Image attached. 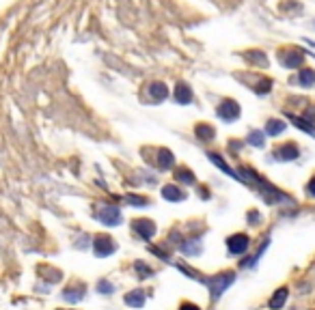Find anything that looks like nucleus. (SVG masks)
Wrapping results in <instances>:
<instances>
[{
	"mask_svg": "<svg viewBox=\"0 0 315 310\" xmlns=\"http://www.w3.org/2000/svg\"><path fill=\"white\" fill-rule=\"evenodd\" d=\"M233 282H236V271H220V273H216V276H212L210 280H205V285H208L210 297L216 302V299L222 297V293L233 285Z\"/></svg>",
	"mask_w": 315,
	"mask_h": 310,
	"instance_id": "1",
	"label": "nucleus"
},
{
	"mask_svg": "<svg viewBox=\"0 0 315 310\" xmlns=\"http://www.w3.org/2000/svg\"><path fill=\"white\" fill-rule=\"evenodd\" d=\"M95 218L106 226H119L121 224V211L114 205H97Z\"/></svg>",
	"mask_w": 315,
	"mask_h": 310,
	"instance_id": "2",
	"label": "nucleus"
},
{
	"mask_svg": "<svg viewBox=\"0 0 315 310\" xmlns=\"http://www.w3.org/2000/svg\"><path fill=\"white\" fill-rule=\"evenodd\" d=\"M93 252H95V257L106 259V257H110V254L117 252V243H114L112 237L100 235V237H95V241H93Z\"/></svg>",
	"mask_w": 315,
	"mask_h": 310,
	"instance_id": "3",
	"label": "nucleus"
},
{
	"mask_svg": "<svg viewBox=\"0 0 315 310\" xmlns=\"http://www.w3.org/2000/svg\"><path fill=\"white\" fill-rule=\"evenodd\" d=\"M216 114H218L222 121L233 123V121H238L240 118V106H238V102H233V99H224V102L218 106Z\"/></svg>",
	"mask_w": 315,
	"mask_h": 310,
	"instance_id": "4",
	"label": "nucleus"
},
{
	"mask_svg": "<svg viewBox=\"0 0 315 310\" xmlns=\"http://www.w3.org/2000/svg\"><path fill=\"white\" fill-rule=\"evenodd\" d=\"M272 155L278 162H292V160H296L300 155V149L296 147L294 142H285V144H281V147H276L272 151Z\"/></svg>",
	"mask_w": 315,
	"mask_h": 310,
	"instance_id": "5",
	"label": "nucleus"
},
{
	"mask_svg": "<svg viewBox=\"0 0 315 310\" xmlns=\"http://www.w3.org/2000/svg\"><path fill=\"white\" fill-rule=\"evenodd\" d=\"M248 237L244 233H236V235H231L229 239H227V250L231 254H244L248 250Z\"/></svg>",
	"mask_w": 315,
	"mask_h": 310,
	"instance_id": "6",
	"label": "nucleus"
},
{
	"mask_svg": "<svg viewBox=\"0 0 315 310\" xmlns=\"http://www.w3.org/2000/svg\"><path fill=\"white\" fill-rule=\"evenodd\" d=\"M87 293V285H82V282H74V285H69L65 291H63V299L69 304H78L80 299L84 297Z\"/></svg>",
	"mask_w": 315,
	"mask_h": 310,
	"instance_id": "7",
	"label": "nucleus"
},
{
	"mask_svg": "<svg viewBox=\"0 0 315 310\" xmlns=\"http://www.w3.org/2000/svg\"><path fill=\"white\" fill-rule=\"evenodd\" d=\"M132 229L136 231L142 237V239H147V241L156 235V224L151 222V220H134L132 222Z\"/></svg>",
	"mask_w": 315,
	"mask_h": 310,
	"instance_id": "8",
	"label": "nucleus"
},
{
	"mask_svg": "<svg viewBox=\"0 0 315 310\" xmlns=\"http://www.w3.org/2000/svg\"><path fill=\"white\" fill-rule=\"evenodd\" d=\"M173 99H175V104H179V106L190 104V102H192V88L182 82V84H177V86H175V90H173Z\"/></svg>",
	"mask_w": 315,
	"mask_h": 310,
	"instance_id": "9",
	"label": "nucleus"
},
{
	"mask_svg": "<svg viewBox=\"0 0 315 310\" xmlns=\"http://www.w3.org/2000/svg\"><path fill=\"white\" fill-rule=\"evenodd\" d=\"M287 295H290V289H287V287L276 289V291H274V295L270 297V302H268L270 310H281V308L285 306V302H287Z\"/></svg>",
	"mask_w": 315,
	"mask_h": 310,
	"instance_id": "10",
	"label": "nucleus"
},
{
	"mask_svg": "<svg viewBox=\"0 0 315 310\" xmlns=\"http://www.w3.org/2000/svg\"><path fill=\"white\" fill-rule=\"evenodd\" d=\"M162 196H164L166 200H170V203H179V200H184L186 198V192L179 185H164L162 188Z\"/></svg>",
	"mask_w": 315,
	"mask_h": 310,
	"instance_id": "11",
	"label": "nucleus"
},
{
	"mask_svg": "<svg viewBox=\"0 0 315 310\" xmlns=\"http://www.w3.org/2000/svg\"><path fill=\"white\" fill-rule=\"evenodd\" d=\"M145 291H130V293L128 295H125V299H123V302L125 304H128L130 308H140V306H145Z\"/></svg>",
	"mask_w": 315,
	"mask_h": 310,
	"instance_id": "12",
	"label": "nucleus"
},
{
	"mask_svg": "<svg viewBox=\"0 0 315 310\" xmlns=\"http://www.w3.org/2000/svg\"><path fill=\"white\" fill-rule=\"evenodd\" d=\"M296 82H298V86H302V88H311L315 84V71L309 69V67L300 69V74H298V78H296Z\"/></svg>",
	"mask_w": 315,
	"mask_h": 310,
	"instance_id": "13",
	"label": "nucleus"
},
{
	"mask_svg": "<svg viewBox=\"0 0 315 310\" xmlns=\"http://www.w3.org/2000/svg\"><path fill=\"white\" fill-rule=\"evenodd\" d=\"M208 158H210V162H214L216 166H218V168L224 172V175H229V177H233V179H238V181H240V175H238V172H233V168H231L222 158H218L216 153H208Z\"/></svg>",
	"mask_w": 315,
	"mask_h": 310,
	"instance_id": "14",
	"label": "nucleus"
},
{
	"mask_svg": "<svg viewBox=\"0 0 315 310\" xmlns=\"http://www.w3.org/2000/svg\"><path fill=\"white\" fill-rule=\"evenodd\" d=\"M156 164H158V168H170L175 164V155L170 153L168 149H158V160H156Z\"/></svg>",
	"mask_w": 315,
	"mask_h": 310,
	"instance_id": "15",
	"label": "nucleus"
},
{
	"mask_svg": "<svg viewBox=\"0 0 315 310\" xmlns=\"http://www.w3.org/2000/svg\"><path fill=\"white\" fill-rule=\"evenodd\" d=\"M182 250L188 254V257H196V254H201L203 245H201V241H199V239H188V241H184V243H182Z\"/></svg>",
	"mask_w": 315,
	"mask_h": 310,
	"instance_id": "16",
	"label": "nucleus"
},
{
	"mask_svg": "<svg viewBox=\"0 0 315 310\" xmlns=\"http://www.w3.org/2000/svg\"><path fill=\"white\" fill-rule=\"evenodd\" d=\"M149 95H151V99L164 102V99L168 97V90H166V86L162 84V82H158V84H151V86H149Z\"/></svg>",
	"mask_w": 315,
	"mask_h": 310,
	"instance_id": "17",
	"label": "nucleus"
},
{
	"mask_svg": "<svg viewBox=\"0 0 315 310\" xmlns=\"http://www.w3.org/2000/svg\"><path fill=\"white\" fill-rule=\"evenodd\" d=\"M283 132H285V123L283 121H278V118L268 121V125H266V134L268 136H278V134H283Z\"/></svg>",
	"mask_w": 315,
	"mask_h": 310,
	"instance_id": "18",
	"label": "nucleus"
},
{
	"mask_svg": "<svg viewBox=\"0 0 315 310\" xmlns=\"http://www.w3.org/2000/svg\"><path fill=\"white\" fill-rule=\"evenodd\" d=\"M246 142L253 144V147H264V142H266V132H259V130L250 132L248 138H246Z\"/></svg>",
	"mask_w": 315,
	"mask_h": 310,
	"instance_id": "19",
	"label": "nucleus"
},
{
	"mask_svg": "<svg viewBox=\"0 0 315 310\" xmlns=\"http://www.w3.org/2000/svg\"><path fill=\"white\" fill-rule=\"evenodd\" d=\"M175 179L182 181V183H194V175L188 168H179L175 170Z\"/></svg>",
	"mask_w": 315,
	"mask_h": 310,
	"instance_id": "20",
	"label": "nucleus"
},
{
	"mask_svg": "<svg viewBox=\"0 0 315 310\" xmlns=\"http://www.w3.org/2000/svg\"><path fill=\"white\" fill-rule=\"evenodd\" d=\"M196 136H199L201 140H212L214 138V130L210 125H199L196 127Z\"/></svg>",
	"mask_w": 315,
	"mask_h": 310,
	"instance_id": "21",
	"label": "nucleus"
},
{
	"mask_svg": "<svg viewBox=\"0 0 315 310\" xmlns=\"http://www.w3.org/2000/svg\"><path fill=\"white\" fill-rule=\"evenodd\" d=\"M97 291H100L102 295H112L114 287H112V282H108V280H100V282H97Z\"/></svg>",
	"mask_w": 315,
	"mask_h": 310,
	"instance_id": "22",
	"label": "nucleus"
},
{
	"mask_svg": "<svg viewBox=\"0 0 315 310\" xmlns=\"http://www.w3.org/2000/svg\"><path fill=\"white\" fill-rule=\"evenodd\" d=\"M134 269H136L138 273H142V276H140V278H149V276H151V273H154V271H151V267H147V265H145V263H134Z\"/></svg>",
	"mask_w": 315,
	"mask_h": 310,
	"instance_id": "23",
	"label": "nucleus"
},
{
	"mask_svg": "<svg viewBox=\"0 0 315 310\" xmlns=\"http://www.w3.org/2000/svg\"><path fill=\"white\" fill-rule=\"evenodd\" d=\"M128 203H132V205H149V198H145V196H128Z\"/></svg>",
	"mask_w": 315,
	"mask_h": 310,
	"instance_id": "24",
	"label": "nucleus"
},
{
	"mask_svg": "<svg viewBox=\"0 0 315 310\" xmlns=\"http://www.w3.org/2000/svg\"><path fill=\"white\" fill-rule=\"evenodd\" d=\"M307 194L315 198V177H313V179L309 181V183H307Z\"/></svg>",
	"mask_w": 315,
	"mask_h": 310,
	"instance_id": "25",
	"label": "nucleus"
},
{
	"mask_svg": "<svg viewBox=\"0 0 315 310\" xmlns=\"http://www.w3.org/2000/svg\"><path fill=\"white\" fill-rule=\"evenodd\" d=\"M179 310H199V306H194V304H190V302H184L182 306H179Z\"/></svg>",
	"mask_w": 315,
	"mask_h": 310,
	"instance_id": "26",
	"label": "nucleus"
}]
</instances>
